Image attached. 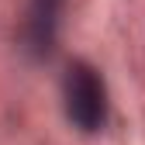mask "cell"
<instances>
[{
  "instance_id": "cell-1",
  "label": "cell",
  "mask_w": 145,
  "mask_h": 145,
  "mask_svg": "<svg viewBox=\"0 0 145 145\" xmlns=\"http://www.w3.org/2000/svg\"><path fill=\"white\" fill-rule=\"evenodd\" d=\"M62 97H66V114L80 131H100L107 121V90L100 72L90 62H69L66 80H62Z\"/></svg>"
},
{
  "instance_id": "cell-2",
  "label": "cell",
  "mask_w": 145,
  "mask_h": 145,
  "mask_svg": "<svg viewBox=\"0 0 145 145\" xmlns=\"http://www.w3.org/2000/svg\"><path fill=\"white\" fill-rule=\"evenodd\" d=\"M56 10H59V0H35L31 17H28V38L35 52H45L52 42V31H56Z\"/></svg>"
}]
</instances>
